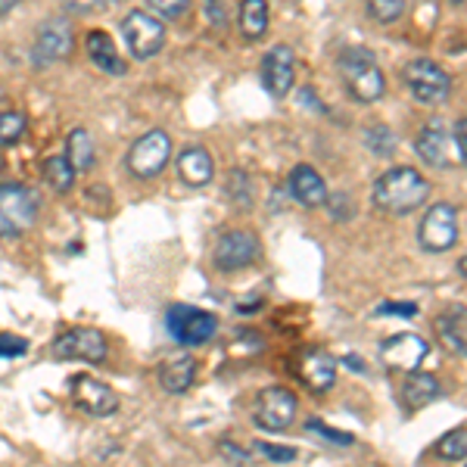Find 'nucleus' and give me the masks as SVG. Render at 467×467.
Returning <instances> with one entry per match:
<instances>
[{"label":"nucleus","mask_w":467,"mask_h":467,"mask_svg":"<svg viewBox=\"0 0 467 467\" xmlns=\"http://www.w3.org/2000/svg\"><path fill=\"white\" fill-rule=\"evenodd\" d=\"M431 197V184L411 165H396V169L383 171L371 187V200L380 213L387 215H411Z\"/></svg>","instance_id":"nucleus-1"},{"label":"nucleus","mask_w":467,"mask_h":467,"mask_svg":"<svg viewBox=\"0 0 467 467\" xmlns=\"http://www.w3.org/2000/svg\"><path fill=\"white\" fill-rule=\"evenodd\" d=\"M337 69H340L343 88L352 100L378 103L380 97L387 94V78H383V72H380V66L371 50H365V47L343 50L340 59H337Z\"/></svg>","instance_id":"nucleus-2"},{"label":"nucleus","mask_w":467,"mask_h":467,"mask_svg":"<svg viewBox=\"0 0 467 467\" xmlns=\"http://www.w3.org/2000/svg\"><path fill=\"white\" fill-rule=\"evenodd\" d=\"M41 213V197L26 184H0V237H22Z\"/></svg>","instance_id":"nucleus-3"},{"label":"nucleus","mask_w":467,"mask_h":467,"mask_svg":"<svg viewBox=\"0 0 467 467\" xmlns=\"http://www.w3.org/2000/svg\"><path fill=\"white\" fill-rule=\"evenodd\" d=\"M402 81H405L409 94H411L418 103L436 107V103L449 100L451 78H449V72L442 69L440 63H433V59H424V57H420V59H411V63H405Z\"/></svg>","instance_id":"nucleus-4"},{"label":"nucleus","mask_w":467,"mask_h":467,"mask_svg":"<svg viewBox=\"0 0 467 467\" xmlns=\"http://www.w3.org/2000/svg\"><path fill=\"white\" fill-rule=\"evenodd\" d=\"M165 324H169V334L175 337L181 346H202L218 334V318L213 312H202L193 306H169L165 312Z\"/></svg>","instance_id":"nucleus-5"},{"label":"nucleus","mask_w":467,"mask_h":467,"mask_svg":"<svg viewBox=\"0 0 467 467\" xmlns=\"http://www.w3.org/2000/svg\"><path fill=\"white\" fill-rule=\"evenodd\" d=\"M50 352H54L59 361H88V365H100V361H107V356H109V343L97 327H72L57 337L54 346H50Z\"/></svg>","instance_id":"nucleus-6"},{"label":"nucleus","mask_w":467,"mask_h":467,"mask_svg":"<svg viewBox=\"0 0 467 467\" xmlns=\"http://www.w3.org/2000/svg\"><path fill=\"white\" fill-rule=\"evenodd\" d=\"M122 35L134 59H150L165 47V26L147 10H131L122 19Z\"/></svg>","instance_id":"nucleus-7"},{"label":"nucleus","mask_w":467,"mask_h":467,"mask_svg":"<svg viewBox=\"0 0 467 467\" xmlns=\"http://www.w3.org/2000/svg\"><path fill=\"white\" fill-rule=\"evenodd\" d=\"M255 427L268 433H281L296 420V396L287 387H265L253 402Z\"/></svg>","instance_id":"nucleus-8"},{"label":"nucleus","mask_w":467,"mask_h":467,"mask_svg":"<svg viewBox=\"0 0 467 467\" xmlns=\"http://www.w3.org/2000/svg\"><path fill=\"white\" fill-rule=\"evenodd\" d=\"M418 244L424 253H449L458 244V213L449 202H436L424 213L418 228Z\"/></svg>","instance_id":"nucleus-9"},{"label":"nucleus","mask_w":467,"mask_h":467,"mask_svg":"<svg viewBox=\"0 0 467 467\" xmlns=\"http://www.w3.org/2000/svg\"><path fill=\"white\" fill-rule=\"evenodd\" d=\"M262 253V244L253 231L246 228H234V231H224L222 237L215 240V250H213V259H215V268L231 275V271H244L250 268Z\"/></svg>","instance_id":"nucleus-10"},{"label":"nucleus","mask_w":467,"mask_h":467,"mask_svg":"<svg viewBox=\"0 0 467 467\" xmlns=\"http://www.w3.org/2000/svg\"><path fill=\"white\" fill-rule=\"evenodd\" d=\"M171 160V140L162 128L140 134L138 140L128 150V169L138 178H156Z\"/></svg>","instance_id":"nucleus-11"},{"label":"nucleus","mask_w":467,"mask_h":467,"mask_svg":"<svg viewBox=\"0 0 467 467\" xmlns=\"http://www.w3.org/2000/svg\"><path fill=\"white\" fill-rule=\"evenodd\" d=\"M72 402L90 418H112L122 399L103 380L90 378V374H78V378H72Z\"/></svg>","instance_id":"nucleus-12"},{"label":"nucleus","mask_w":467,"mask_h":467,"mask_svg":"<svg viewBox=\"0 0 467 467\" xmlns=\"http://www.w3.org/2000/svg\"><path fill=\"white\" fill-rule=\"evenodd\" d=\"M427 356H431V343L418 334H396L380 343V361L389 371H418Z\"/></svg>","instance_id":"nucleus-13"},{"label":"nucleus","mask_w":467,"mask_h":467,"mask_svg":"<svg viewBox=\"0 0 467 467\" xmlns=\"http://www.w3.org/2000/svg\"><path fill=\"white\" fill-rule=\"evenodd\" d=\"M259 75H262V88H265L275 100L287 97L293 85H296V54H293V47H287V44L271 47L265 59H262Z\"/></svg>","instance_id":"nucleus-14"},{"label":"nucleus","mask_w":467,"mask_h":467,"mask_svg":"<svg viewBox=\"0 0 467 467\" xmlns=\"http://www.w3.org/2000/svg\"><path fill=\"white\" fill-rule=\"evenodd\" d=\"M72 54V22L69 19H50L37 28L35 35V66H50V63H63Z\"/></svg>","instance_id":"nucleus-15"},{"label":"nucleus","mask_w":467,"mask_h":467,"mask_svg":"<svg viewBox=\"0 0 467 467\" xmlns=\"http://www.w3.org/2000/svg\"><path fill=\"white\" fill-rule=\"evenodd\" d=\"M299 378L312 393H330L337 383V358L321 346H312L299 356Z\"/></svg>","instance_id":"nucleus-16"},{"label":"nucleus","mask_w":467,"mask_h":467,"mask_svg":"<svg viewBox=\"0 0 467 467\" xmlns=\"http://www.w3.org/2000/svg\"><path fill=\"white\" fill-rule=\"evenodd\" d=\"M156 378H160V387L165 393H171V396L187 393V389L193 387V380H197V358H193L191 352H175V356L162 358Z\"/></svg>","instance_id":"nucleus-17"},{"label":"nucleus","mask_w":467,"mask_h":467,"mask_svg":"<svg viewBox=\"0 0 467 467\" xmlns=\"http://www.w3.org/2000/svg\"><path fill=\"white\" fill-rule=\"evenodd\" d=\"M451 134L446 131L442 125H424L418 134V140H414V150H418V156L424 160L431 169H449L451 165Z\"/></svg>","instance_id":"nucleus-18"},{"label":"nucleus","mask_w":467,"mask_h":467,"mask_svg":"<svg viewBox=\"0 0 467 467\" xmlns=\"http://www.w3.org/2000/svg\"><path fill=\"white\" fill-rule=\"evenodd\" d=\"M290 193L296 202H303L306 209H318L327 202V184H324V178L318 171L312 169V165H296V169L290 171Z\"/></svg>","instance_id":"nucleus-19"},{"label":"nucleus","mask_w":467,"mask_h":467,"mask_svg":"<svg viewBox=\"0 0 467 467\" xmlns=\"http://www.w3.org/2000/svg\"><path fill=\"white\" fill-rule=\"evenodd\" d=\"M178 175L187 187H206L215 175V162L213 153L206 147L193 144L178 153Z\"/></svg>","instance_id":"nucleus-20"},{"label":"nucleus","mask_w":467,"mask_h":467,"mask_svg":"<svg viewBox=\"0 0 467 467\" xmlns=\"http://www.w3.org/2000/svg\"><path fill=\"white\" fill-rule=\"evenodd\" d=\"M440 380L433 374H424V371H409L399 387V399L409 411H418V409H427L431 402L440 399Z\"/></svg>","instance_id":"nucleus-21"},{"label":"nucleus","mask_w":467,"mask_h":467,"mask_svg":"<svg viewBox=\"0 0 467 467\" xmlns=\"http://www.w3.org/2000/svg\"><path fill=\"white\" fill-rule=\"evenodd\" d=\"M85 50H88L90 63H94L100 72H107V75H125L128 72V63H125L122 57H119L116 44H112V37L103 32V28H94V32H88Z\"/></svg>","instance_id":"nucleus-22"},{"label":"nucleus","mask_w":467,"mask_h":467,"mask_svg":"<svg viewBox=\"0 0 467 467\" xmlns=\"http://www.w3.org/2000/svg\"><path fill=\"white\" fill-rule=\"evenodd\" d=\"M436 334L442 343L455 352H467V312L464 306H449L446 312L436 318Z\"/></svg>","instance_id":"nucleus-23"},{"label":"nucleus","mask_w":467,"mask_h":467,"mask_svg":"<svg viewBox=\"0 0 467 467\" xmlns=\"http://www.w3.org/2000/svg\"><path fill=\"white\" fill-rule=\"evenodd\" d=\"M66 160L75 171H90L97 162V150H94V138L88 134V128H72L69 140H66Z\"/></svg>","instance_id":"nucleus-24"},{"label":"nucleus","mask_w":467,"mask_h":467,"mask_svg":"<svg viewBox=\"0 0 467 467\" xmlns=\"http://www.w3.org/2000/svg\"><path fill=\"white\" fill-rule=\"evenodd\" d=\"M240 32L246 41H262L268 32V0H244L240 4Z\"/></svg>","instance_id":"nucleus-25"},{"label":"nucleus","mask_w":467,"mask_h":467,"mask_svg":"<svg viewBox=\"0 0 467 467\" xmlns=\"http://www.w3.org/2000/svg\"><path fill=\"white\" fill-rule=\"evenodd\" d=\"M75 175H78V171L72 169L66 156H47V160H44V181H47L57 193H69L75 187Z\"/></svg>","instance_id":"nucleus-26"},{"label":"nucleus","mask_w":467,"mask_h":467,"mask_svg":"<svg viewBox=\"0 0 467 467\" xmlns=\"http://www.w3.org/2000/svg\"><path fill=\"white\" fill-rule=\"evenodd\" d=\"M436 455L442 462H462V458H467V427H458V431H449L442 436L436 442Z\"/></svg>","instance_id":"nucleus-27"},{"label":"nucleus","mask_w":467,"mask_h":467,"mask_svg":"<svg viewBox=\"0 0 467 467\" xmlns=\"http://www.w3.org/2000/svg\"><path fill=\"white\" fill-rule=\"evenodd\" d=\"M26 116L22 112H13V109H4L0 112V147H10L16 140L26 138Z\"/></svg>","instance_id":"nucleus-28"},{"label":"nucleus","mask_w":467,"mask_h":467,"mask_svg":"<svg viewBox=\"0 0 467 467\" xmlns=\"http://www.w3.org/2000/svg\"><path fill=\"white\" fill-rule=\"evenodd\" d=\"M405 13V0H368V16L380 26H393L402 19Z\"/></svg>","instance_id":"nucleus-29"},{"label":"nucleus","mask_w":467,"mask_h":467,"mask_svg":"<svg viewBox=\"0 0 467 467\" xmlns=\"http://www.w3.org/2000/svg\"><path fill=\"white\" fill-rule=\"evenodd\" d=\"M365 140H368V150H374V153L383 156V160H389V156H393V150H396V134L389 131L387 125L368 128Z\"/></svg>","instance_id":"nucleus-30"},{"label":"nucleus","mask_w":467,"mask_h":467,"mask_svg":"<svg viewBox=\"0 0 467 467\" xmlns=\"http://www.w3.org/2000/svg\"><path fill=\"white\" fill-rule=\"evenodd\" d=\"M231 184H228V197L234 206L240 209V213H246V209L253 206V191H250V178L244 175V171H231Z\"/></svg>","instance_id":"nucleus-31"},{"label":"nucleus","mask_w":467,"mask_h":467,"mask_svg":"<svg viewBox=\"0 0 467 467\" xmlns=\"http://www.w3.org/2000/svg\"><path fill=\"white\" fill-rule=\"evenodd\" d=\"M156 19H181L191 10V0H147Z\"/></svg>","instance_id":"nucleus-32"},{"label":"nucleus","mask_w":467,"mask_h":467,"mask_svg":"<svg viewBox=\"0 0 467 467\" xmlns=\"http://www.w3.org/2000/svg\"><path fill=\"white\" fill-rule=\"evenodd\" d=\"M255 451H262V455H265L268 462H275V464L296 462V449H293V446H271V442H255Z\"/></svg>","instance_id":"nucleus-33"},{"label":"nucleus","mask_w":467,"mask_h":467,"mask_svg":"<svg viewBox=\"0 0 467 467\" xmlns=\"http://www.w3.org/2000/svg\"><path fill=\"white\" fill-rule=\"evenodd\" d=\"M306 427H308V431H312V433H318L321 440H330V442H334V446H352V442H356V440H352L349 433H340V431H334V427L321 424V420H308Z\"/></svg>","instance_id":"nucleus-34"},{"label":"nucleus","mask_w":467,"mask_h":467,"mask_svg":"<svg viewBox=\"0 0 467 467\" xmlns=\"http://www.w3.org/2000/svg\"><path fill=\"white\" fill-rule=\"evenodd\" d=\"M218 451H222V458L228 464H234V467H244V464H250L253 462V455L246 449H240L237 442H231V440H222L218 442Z\"/></svg>","instance_id":"nucleus-35"},{"label":"nucleus","mask_w":467,"mask_h":467,"mask_svg":"<svg viewBox=\"0 0 467 467\" xmlns=\"http://www.w3.org/2000/svg\"><path fill=\"white\" fill-rule=\"evenodd\" d=\"M206 6V19L213 22L215 32H228V10H224V0H202Z\"/></svg>","instance_id":"nucleus-36"},{"label":"nucleus","mask_w":467,"mask_h":467,"mask_svg":"<svg viewBox=\"0 0 467 467\" xmlns=\"http://www.w3.org/2000/svg\"><path fill=\"white\" fill-rule=\"evenodd\" d=\"M28 352V343L16 334H0V358H19Z\"/></svg>","instance_id":"nucleus-37"},{"label":"nucleus","mask_w":467,"mask_h":467,"mask_svg":"<svg viewBox=\"0 0 467 467\" xmlns=\"http://www.w3.org/2000/svg\"><path fill=\"white\" fill-rule=\"evenodd\" d=\"M72 13H107L109 6H116V0H66Z\"/></svg>","instance_id":"nucleus-38"},{"label":"nucleus","mask_w":467,"mask_h":467,"mask_svg":"<svg viewBox=\"0 0 467 467\" xmlns=\"http://www.w3.org/2000/svg\"><path fill=\"white\" fill-rule=\"evenodd\" d=\"M327 206H330V218L343 222V218H352V200L346 193H337V197H327Z\"/></svg>","instance_id":"nucleus-39"},{"label":"nucleus","mask_w":467,"mask_h":467,"mask_svg":"<svg viewBox=\"0 0 467 467\" xmlns=\"http://www.w3.org/2000/svg\"><path fill=\"white\" fill-rule=\"evenodd\" d=\"M378 315H402V318H414L418 315V303H383Z\"/></svg>","instance_id":"nucleus-40"},{"label":"nucleus","mask_w":467,"mask_h":467,"mask_svg":"<svg viewBox=\"0 0 467 467\" xmlns=\"http://www.w3.org/2000/svg\"><path fill=\"white\" fill-rule=\"evenodd\" d=\"M451 140H455V150H458V160L467 165V119L455 125V134H451Z\"/></svg>","instance_id":"nucleus-41"},{"label":"nucleus","mask_w":467,"mask_h":467,"mask_svg":"<svg viewBox=\"0 0 467 467\" xmlns=\"http://www.w3.org/2000/svg\"><path fill=\"white\" fill-rule=\"evenodd\" d=\"M19 0H0V16H6L10 10H16Z\"/></svg>","instance_id":"nucleus-42"},{"label":"nucleus","mask_w":467,"mask_h":467,"mask_svg":"<svg viewBox=\"0 0 467 467\" xmlns=\"http://www.w3.org/2000/svg\"><path fill=\"white\" fill-rule=\"evenodd\" d=\"M458 271H462V275L467 277V255H464V259H462V262H458Z\"/></svg>","instance_id":"nucleus-43"},{"label":"nucleus","mask_w":467,"mask_h":467,"mask_svg":"<svg viewBox=\"0 0 467 467\" xmlns=\"http://www.w3.org/2000/svg\"><path fill=\"white\" fill-rule=\"evenodd\" d=\"M449 4H464V0H449Z\"/></svg>","instance_id":"nucleus-44"},{"label":"nucleus","mask_w":467,"mask_h":467,"mask_svg":"<svg viewBox=\"0 0 467 467\" xmlns=\"http://www.w3.org/2000/svg\"><path fill=\"white\" fill-rule=\"evenodd\" d=\"M0 175H4V160H0Z\"/></svg>","instance_id":"nucleus-45"},{"label":"nucleus","mask_w":467,"mask_h":467,"mask_svg":"<svg viewBox=\"0 0 467 467\" xmlns=\"http://www.w3.org/2000/svg\"><path fill=\"white\" fill-rule=\"evenodd\" d=\"M0 97H4V85H0Z\"/></svg>","instance_id":"nucleus-46"},{"label":"nucleus","mask_w":467,"mask_h":467,"mask_svg":"<svg viewBox=\"0 0 467 467\" xmlns=\"http://www.w3.org/2000/svg\"><path fill=\"white\" fill-rule=\"evenodd\" d=\"M464 467H467V464H464Z\"/></svg>","instance_id":"nucleus-47"}]
</instances>
